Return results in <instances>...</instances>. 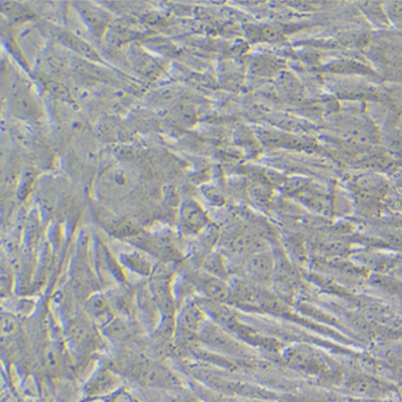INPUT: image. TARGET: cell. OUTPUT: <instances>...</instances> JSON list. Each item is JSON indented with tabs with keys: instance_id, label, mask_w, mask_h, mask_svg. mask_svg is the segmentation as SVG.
Wrapping results in <instances>:
<instances>
[{
	"instance_id": "1",
	"label": "cell",
	"mask_w": 402,
	"mask_h": 402,
	"mask_svg": "<svg viewBox=\"0 0 402 402\" xmlns=\"http://www.w3.org/2000/svg\"><path fill=\"white\" fill-rule=\"evenodd\" d=\"M112 402H137V400H135L134 398L131 397L129 394L120 393L114 397Z\"/></svg>"
}]
</instances>
